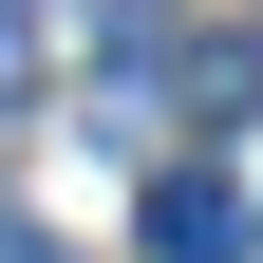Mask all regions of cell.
Listing matches in <instances>:
<instances>
[{"mask_svg": "<svg viewBox=\"0 0 263 263\" xmlns=\"http://www.w3.org/2000/svg\"><path fill=\"white\" fill-rule=\"evenodd\" d=\"M19 76H38V19H19V0H0V113H19Z\"/></svg>", "mask_w": 263, "mask_h": 263, "instance_id": "2", "label": "cell"}, {"mask_svg": "<svg viewBox=\"0 0 263 263\" xmlns=\"http://www.w3.org/2000/svg\"><path fill=\"white\" fill-rule=\"evenodd\" d=\"M0 263H38V226H0Z\"/></svg>", "mask_w": 263, "mask_h": 263, "instance_id": "3", "label": "cell"}, {"mask_svg": "<svg viewBox=\"0 0 263 263\" xmlns=\"http://www.w3.org/2000/svg\"><path fill=\"white\" fill-rule=\"evenodd\" d=\"M151 263H245V188L226 170H170L151 188Z\"/></svg>", "mask_w": 263, "mask_h": 263, "instance_id": "1", "label": "cell"}]
</instances>
